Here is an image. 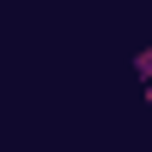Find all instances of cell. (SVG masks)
Returning <instances> with one entry per match:
<instances>
[{"instance_id": "cell-2", "label": "cell", "mask_w": 152, "mask_h": 152, "mask_svg": "<svg viewBox=\"0 0 152 152\" xmlns=\"http://www.w3.org/2000/svg\"><path fill=\"white\" fill-rule=\"evenodd\" d=\"M146 105H152V76H146Z\"/></svg>"}, {"instance_id": "cell-1", "label": "cell", "mask_w": 152, "mask_h": 152, "mask_svg": "<svg viewBox=\"0 0 152 152\" xmlns=\"http://www.w3.org/2000/svg\"><path fill=\"white\" fill-rule=\"evenodd\" d=\"M134 70H140V76H152V47H146L140 58H134Z\"/></svg>"}]
</instances>
